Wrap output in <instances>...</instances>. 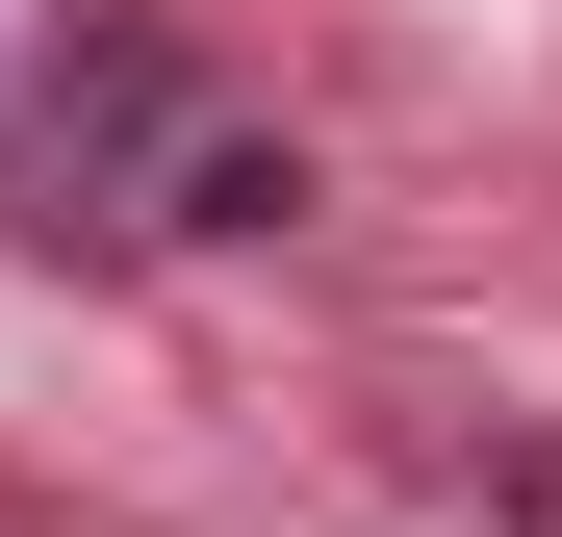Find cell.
I'll return each mask as SVG.
<instances>
[{
  "mask_svg": "<svg viewBox=\"0 0 562 537\" xmlns=\"http://www.w3.org/2000/svg\"><path fill=\"white\" fill-rule=\"evenodd\" d=\"M179 154H205V77H179L154 26H77L52 103H26V205H52V231H154Z\"/></svg>",
  "mask_w": 562,
  "mask_h": 537,
  "instance_id": "cell-1",
  "label": "cell"
},
{
  "mask_svg": "<svg viewBox=\"0 0 562 537\" xmlns=\"http://www.w3.org/2000/svg\"><path fill=\"white\" fill-rule=\"evenodd\" d=\"M154 231H179V256H256V231H307V128H205V154L154 179Z\"/></svg>",
  "mask_w": 562,
  "mask_h": 537,
  "instance_id": "cell-2",
  "label": "cell"
}]
</instances>
